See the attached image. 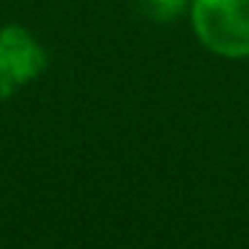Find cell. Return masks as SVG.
I'll return each instance as SVG.
<instances>
[{
  "instance_id": "obj_1",
  "label": "cell",
  "mask_w": 249,
  "mask_h": 249,
  "mask_svg": "<svg viewBox=\"0 0 249 249\" xmlns=\"http://www.w3.org/2000/svg\"><path fill=\"white\" fill-rule=\"evenodd\" d=\"M193 27L214 54L249 56V0H193Z\"/></svg>"
},
{
  "instance_id": "obj_3",
  "label": "cell",
  "mask_w": 249,
  "mask_h": 249,
  "mask_svg": "<svg viewBox=\"0 0 249 249\" xmlns=\"http://www.w3.org/2000/svg\"><path fill=\"white\" fill-rule=\"evenodd\" d=\"M185 3L188 0H142V8L156 22H172V19H177L182 14Z\"/></svg>"
},
{
  "instance_id": "obj_2",
  "label": "cell",
  "mask_w": 249,
  "mask_h": 249,
  "mask_svg": "<svg viewBox=\"0 0 249 249\" xmlns=\"http://www.w3.org/2000/svg\"><path fill=\"white\" fill-rule=\"evenodd\" d=\"M46 67V54L22 27L0 33V97L6 99L17 86L33 81Z\"/></svg>"
}]
</instances>
